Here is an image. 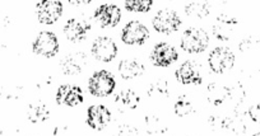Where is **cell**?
<instances>
[{"label": "cell", "mask_w": 260, "mask_h": 136, "mask_svg": "<svg viewBox=\"0 0 260 136\" xmlns=\"http://www.w3.org/2000/svg\"><path fill=\"white\" fill-rule=\"evenodd\" d=\"M83 101V90L78 85H68V84H64V85H61L56 90V102L59 105L74 107L77 105H81Z\"/></svg>", "instance_id": "obj_10"}, {"label": "cell", "mask_w": 260, "mask_h": 136, "mask_svg": "<svg viewBox=\"0 0 260 136\" xmlns=\"http://www.w3.org/2000/svg\"><path fill=\"white\" fill-rule=\"evenodd\" d=\"M94 19L102 28L115 27L121 19V11L115 4H102L94 12Z\"/></svg>", "instance_id": "obj_9"}, {"label": "cell", "mask_w": 260, "mask_h": 136, "mask_svg": "<svg viewBox=\"0 0 260 136\" xmlns=\"http://www.w3.org/2000/svg\"><path fill=\"white\" fill-rule=\"evenodd\" d=\"M176 79L182 84H201L203 81L201 68L195 61H185L176 70Z\"/></svg>", "instance_id": "obj_13"}, {"label": "cell", "mask_w": 260, "mask_h": 136, "mask_svg": "<svg viewBox=\"0 0 260 136\" xmlns=\"http://www.w3.org/2000/svg\"><path fill=\"white\" fill-rule=\"evenodd\" d=\"M177 58H179V55H177V51L175 50L174 46L166 43V42L157 43L151 55L152 63L156 66H162V68L171 65L172 63L177 60Z\"/></svg>", "instance_id": "obj_11"}, {"label": "cell", "mask_w": 260, "mask_h": 136, "mask_svg": "<svg viewBox=\"0 0 260 136\" xmlns=\"http://www.w3.org/2000/svg\"><path fill=\"white\" fill-rule=\"evenodd\" d=\"M119 73L122 79L130 80V79H136L143 75L144 66L134 60H122L119 64Z\"/></svg>", "instance_id": "obj_17"}, {"label": "cell", "mask_w": 260, "mask_h": 136, "mask_svg": "<svg viewBox=\"0 0 260 136\" xmlns=\"http://www.w3.org/2000/svg\"><path fill=\"white\" fill-rule=\"evenodd\" d=\"M237 23L236 19L234 17H230L227 14H221V16L217 18V23L214 24L213 32L216 34L217 38L219 39H229V37L231 36L232 27Z\"/></svg>", "instance_id": "obj_16"}, {"label": "cell", "mask_w": 260, "mask_h": 136, "mask_svg": "<svg viewBox=\"0 0 260 136\" xmlns=\"http://www.w3.org/2000/svg\"><path fill=\"white\" fill-rule=\"evenodd\" d=\"M139 96L136 92L126 89V90H122L115 98V102L117 103V107L121 111H127V110H136L139 105Z\"/></svg>", "instance_id": "obj_18"}, {"label": "cell", "mask_w": 260, "mask_h": 136, "mask_svg": "<svg viewBox=\"0 0 260 136\" xmlns=\"http://www.w3.org/2000/svg\"><path fill=\"white\" fill-rule=\"evenodd\" d=\"M92 55L102 63H110L117 55V46L110 37H97L92 44Z\"/></svg>", "instance_id": "obj_7"}, {"label": "cell", "mask_w": 260, "mask_h": 136, "mask_svg": "<svg viewBox=\"0 0 260 136\" xmlns=\"http://www.w3.org/2000/svg\"><path fill=\"white\" fill-rule=\"evenodd\" d=\"M229 96V89L218 84H209L208 86V101L213 105H221Z\"/></svg>", "instance_id": "obj_20"}, {"label": "cell", "mask_w": 260, "mask_h": 136, "mask_svg": "<svg viewBox=\"0 0 260 136\" xmlns=\"http://www.w3.org/2000/svg\"><path fill=\"white\" fill-rule=\"evenodd\" d=\"M111 121V112L104 105L91 106L87 111V123L93 130H104Z\"/></svg>", "instance_id": "obj_12"}, {"label": "cell", "mask_w": 260, "mask_h": 136, "mask_svg": "<svg viewBox=\"0 0 260 136\" xmlns=\"http://www.w3.org/2000/svg\"><path fill=\"white\" fill-rule=\"evenodd\" d=\"M209 68L213 73L222 74L230 70L235 64V55L227 48H217L209 54Z\"/></svg>", "instance_id": "obj_5"}, {"label": "cell", "mask_w": 260, "mask_h": 136, "mask_svg": "<svg viewBox=\"0 0 260 136\" xmlns=\"http://www.w3.org/2000/svg\"><path fill=\"white\" fill-rule=\"evenodd\" d=\"M180 26H181V18L176 12L171 9H162L153 18V27L159 33L170 34L177 31Z\"/></svg>", "instance_id": "obj_3"}, {"label": "cell", "mask_w": 260, "mask_h": 136, "mask_svg": "<svg viewBox=\"0 0 260 136\" xmlns=\"http://www.w3.org/2000/svg\"><path fill=\"white\" fill-rule=\"evenodd\" d=\"M146 128L149 133H158L165 131L162 121L159 118H157L156 116H148L146 118Z\"/></svg>", "instance_id": "obj_23"}, {"label": "cell", "mask_w": 260, "mask_h": 136, "mask_svg": "<svg viewBox=\"0 0 260 136\" xmlns=\"http://www.w3.org/2000/svg\"><path fill=\"white\" fill-rule=\"evenodd\" d=\"M181 49L186 53H203L209 43V37L206 31L199 28H189L181 36Z\"/></svg>", "instance_id": "obj_1"}, {"label": "cell", "mask_w": 260, "mask_h": 136, "mask_svg": "<svg viewBox=\"0 0 260 136\" xmlns=\"http://www.w3.org/2000/svg\"><path fill=\"white\" fill-rule=\"evenodd\" d=\"M34 53L44 58H54L59 51V41L52 32L44 31L39 33L32 44Z\"/></svg>", "instance_id": "obj_4"}, {"label": "cell", "mask_w": 260, "mask_h": 136, "mask_svg": "<svg viewBox=\"0 0 260 136\" xmlns=\"http://www.w3.org/2000/svg\"><path fill=\"white\" fill-rule=\"evenodd\" d=\"M115 136H137V130L130 125H121L117 128Z\"/></svg>", "instance_id": "obj_25"}, {"label": "cell", "mask_w": 260, "mask_h": 136, "mask_svg": "<svg viewBox=\"0 0 260 136\" xmlns=\"http://www.w3.org/2000/svg\"><path fill=\"white\" fill-rule=\"evenodd\" d=\"M175 112L180 117H185V116L190 115L192 112V105L187 100H180L175 103Z\"/></svg>", "instance_id": "obj_24"}, {"label": "cell", "mask_w": 260, "mask_h": 136, "mask_svg": "<svg viewBox=\"0 0 260 136\" xmlns=\"http://www.w3.org/2000/svg\"><path fill=\"white\" fill-rule=\"evenodd\" d=\"M87 65V56L83 53H72L61 60V70L67 75H78Z\"/></svg>", "instance_id": "obj_15"}, {"label": "cell", "mask_w": 260, "mask_h": 136, "mask_svg": "<svg viewBox=\"0 0 260 136\" xmlns=\"http://www.w3.org/2000/svg\"><path fill=\"white\" fill-rule=\"evenodd\" d=\"M91 29V24L86 21L72 18L64 26L65 37L72 42L83 41L87 37V32Z\"/></svg>", "instance_id": "obj_14"}, {"label": "cell", "mask_w": 260, "mask_h": 136, "mask_svg": "<svg viewBox=\"0 0 260 136\" xmlns=\"http://www.w3.org/2000/svg\"><path fill=\"white\" fill-rule=\"evenodd\" d=\"M254 136H260V133H256V135H254Z\"/></svg>", "instance_id": "obj_28"}, {"label": "cell", "mask_w": 260, "mask_h": 136, "mask_svg": "<svg viewBox=\"0 0 260 136\" xmlns=\"http://www.w3.org/2000/svg\"><path fill=\"white\" fill-rule=\"evenodd\" d=\"M115 85H116L115 78L106 70L96 71L88 81L89 92L94 97H107L114 92Z\"/></svg>", "instance_id": "obj_2"}, {"label": "cell", "mask_w": 260, "mask_h": 136, "mask_svg": "<svg viewBox=\"0 0 260 136\" xmlns=\"http://www.w3.org/2000/svg\"><path fill=\"white\" fill-rule=\"evenodd\" d=\"M185 12L189 17H194V18H204L209 14V7L207 3H202V2H190L185 7Z\"/></svg>", "instance_id": "obj_21"}, {"label": "cell", "mask_w": 260, "mask_h": 136, "mask_svg": "<svg viewBox=\"0 0 260 136\" xmlns=\"http://www.w3.org/2000/svg\"><path fill=\"white\" fill-rule=\"evenodd\" d=\"M249 115H250V117H251V120H254L255 122L260 123V103L259 105L252 106V107L250 108Z\"/></svg>", "instance_id": "obj_26"}, {"label": "cell", "mask_w": 260, "mask_h": 136, "mask_svg": "<svg viewBox=\"0 0 260 136\" xmlns=\"http://www.w3.org/2000/svg\"><path fill=\"white\" fill-rule=\"evenodd\" d=\"M149 31L143 23L132 21L122 28L121 39L126 44H143L148 39Z\"/></svg>", "instance_id": "obj_8"}, {"label": "cell", "mask_w": 260, "mask_h": 136, "mask_svg": "<svg viewBox=\"0 0 260 136\" xmlns=\"http://www.w3.org/2000/svg\"><path fill=\"white\" fill-rule=\"evenodd\" d=\"M124 4L129 12H148L153 6V0H126Z\"/></svg>", "instance_id": "obj_22"}, {"label": "cell", "mask_w": 260, "mask_h": 136, "mask_svg": "<svg viewBox=\"0 0 260 136\" xmlns=\"http://www.w3.org/2000/svg\"><path fill=\"white\" fill-rule=\"evenodd\" d=\"M39 21L44 24H52L61 17L62 3L57 0H42L36 3Z\"/></svg>", "instance_id": "obj_6"}, {"label": "cell", "mask_w": 260, "mask_h": 136, "mask_svg": "<svg viewBox=\"0 0 260 136\" xmlns=\"http://www.w3.org/2000/svg\"><path fill=\"white\" fill-rule=\"evenodd\" d=\"M27 116H28V120L34 123L44 122L50 117V110L44 103H35L28 107Z\"/></svg>", "instance_id": "obj_19"}, {"label": "cell", "mask_w": 260, "mask_h": 136, "mask_svg": "<svg viewBox=\"0 0 260 136\" xmlns=\"http://www.w3.org/2000/svg\"><path fill=\"white\" fill-rule=\"evenodd\" d=\"M69 3L73 4V6H81V4H89L91 2H89V0H84V2H76V0H71Z\"/></svg>", "instance_id": "obj_27"}]
</instances>
